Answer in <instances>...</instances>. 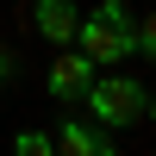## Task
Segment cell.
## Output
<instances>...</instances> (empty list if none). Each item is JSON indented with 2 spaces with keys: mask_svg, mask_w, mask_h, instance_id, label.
I'll return each mask as SVG.
<instances>
[{
  "mask_svg": "<svg viewBox=\"0 0 156 156\" xmlns=\"http://www.w3.org/2000/svg\"><path fill=\"white\" fill-rule=\"evenodd\" d=\"M12 75H19V56H12V50H6V44H0V87H6V81H12Z\"/></svg>",
  "mask_w": 156,
  "mask_h": 156,
  "instance_id": "cell-8",
  "label": "cell"
},
{
  "mask_svg": "<svg viewBox=\"0 0 156 156\" xmlns=\"http://www.w3.org/2000/svg\"><path fill=\"white\" fill-rule=\"evenodd\" d=\"M12 156H56V137L50 131H19L12 137Z\"/></svg>",
  "mask_w": 156,
  "mask_h": 156,
  "instance_id": "cell-6",
  "label": "cell"
},
{
  "mask_svg": "<svg viewBox=\"0 0 156 156\" xmlns=\"http://www.w3.org/2000/svg\"><path fill=\"white\" fill-rule=\"evenodd\" d=\"M75 50H81L94 69H119V62H131V56H137V6H131V0H100L94 12H81Z\"/></svg>",
  "mask_w": 156,
  "mask_h": 156,
  "instance_id": "cell-1",
  "label": "cell"
},
{
  "mask_svg": "<svg viewBox=\"0 0 156 156\" xmlns=\"http://www.w3.org/2000/svg\"><path fill=\"white\" fill-rule=\"evenodd\" d=\"M144 100H150V87L137 81V75H125V69H100L94 81H87L81 106H87V119H94V125L125 131V125H137V119H144Z\"/></svg>",
  "mask_w": 156,
  "mask_h": 156,
  "instance_id": "cell-2",
  "label": "cell"
},
{
  "mask_svg": "<svg viewBox=\"0 0 156 156\" xmlns=\"http://www.w3.org/2000/svg\"><path fill=\"white\" fill-rule=\"evenodd\" d=\"M31 31L44 37V44L69 50L75 31H81V6H75V0H31Z\"/></svg>",
  "mask_w": 156,
  "mask_h": 156,
  "instance_id": "cell-4",
  "label": "cell"
},
{
  "mask_svg": "<svg viewBox=\"0 0 156 156\" xmlns=\"http://www.w3.org/2000/svg\"><path fill=\"white\" fill-rule=\"evenodd\" d=\"M94 75H100V69L69 44V50H56V62L44 69V94L56 100V106H81V94H87V81H94Z\"/></svg>",
  "mask_w": 156,
  "mask_h": 156,
  "instance_id": "cell-3",
  "label": "cell"
},
{
  "mask_svg": "<svg viewBox=\"0 0 156 156\" xmlns=\"http://www.w3.org/2000/svg\"><path fill=\"white\" fill-rule=\"evenodd\" d=\"M144 119H150V125H156V87H150V100H144Z\"/></svg>",
  "mask_w": 156,
  "mask_h": 156,
  "instance_id": "cell-9",
  "label": "cell"
},
{
  "mask_svg": "<svg viewBox=\"0 0 156 156\" xmlns=\"http://www.w3.org/2000/svg\"><path fill=\"white\" fill-rule=\"evenodd\" d=\"M137 56L156 69V12H144V19H137Z\"/></svg>",
  "mask_w": 156,
  "mask_h": 156,
  "instance_id": "cell-7",
  "label": "cell"
},
{
  "mask_svg": "<svg viewBox=\"0 0 156 156\" xmlns=\"http://www.w3.org/2000/svg\"><path fill=\"white\" fill-rule=\"evenodd\" d=\"M50 137H56V156H119L112 131H106V125H94V119H62Z\"/></svg>",
  "mask_w": 156,
  "mask_h": 156,
  "instance_id": "cell-5",
  "label": "cell"
}]
</instances>
